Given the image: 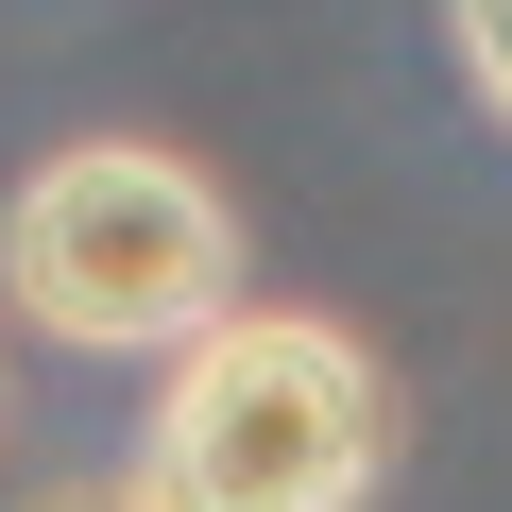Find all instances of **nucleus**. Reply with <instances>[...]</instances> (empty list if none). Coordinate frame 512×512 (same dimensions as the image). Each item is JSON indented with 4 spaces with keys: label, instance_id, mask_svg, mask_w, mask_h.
I'll list each match as a JSON object with an SVG mask.
<instances>
[{
    "label": "nucleus",
    "instance_id": "obj_3",
    "mask_svg": "<svg viewBox=\"0 0 512 512\" xmlns=\"http://www.w3.org/2000/svg\"><path fill=\"white\" fill-rule=\"evenodd\" d=\"M444 35H461V86L512 120V0H444Z\"/></svg>",
    "mask_w": 512,
    "mask_h": 512
},
{
    "label": "nucleus",
    "instance_id": "obj_4",
    "mask_svg": "<svg viewBox=\"0 0 512 512\" xmlns=\"http://www.w3.org/2000/svg\"><path fill=\"white\" fill-rule=\"evenodd\" d=\"M120 512H137V495H120Z\"/></svg>",
    "mask_w": 512,
    "mask_h": 512
},
{
    "label": "nucleus",
    "instance_id": "obj_2",
    "mask_svg": "<svg viewBox=\"0 0 512 512\" xmlns=\"http://www.w3.org/2000/svg\"><path fill=\"white\" fill-rule=\"evenodd\" d=\"M0 308L69 359H188L239 308V205L154 137H69L0 205Z\"/></svg>",
    "mask_w": 512,
    "mask_h": 512
},
{
    "label": "nucleus",
    "instance_id": "obj_1",
    "mask_svg": "<svg viewBox=\"0 0 512 512\" xmlns=\"http://www.w3.org/2000/svg\"><path fill=\"white\" fill-rule=\"evenodd\" d=\"M393 461V376L325 308H222L137 427V512H359Z\"/></svg>",
    "mask_w": 512,
    "mask_h": 512
}]
</instances>
